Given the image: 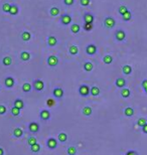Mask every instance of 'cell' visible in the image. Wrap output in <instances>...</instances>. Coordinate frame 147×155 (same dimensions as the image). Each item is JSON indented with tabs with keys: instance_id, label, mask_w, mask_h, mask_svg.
Wrapping results in <instances>:
<instances>
[{
	"instance_id": "6da1fadb",
	"label": "cell",
	"mask_w": 147,
	"mask_h": 155,
	"mask_svg": "<svg viewBox=\"0 0 147 155\" xmlns=\"http://www.w3.org/2000/svg\"><path fill=\"white\" fill-rule=\"evenodd\" d=\"M115 24H116V21L111 16H108V17H106L104 19V25H105L106 28H113L114 26H115Z\"/></svg>"
},
{
	"instance_id": "7a4b0ae2",
	"label": "cell",
	"mask_w": 147,
	"mask_h": 155,
	"mask_svg": "<svg viewBox=\"0 0 147 155\" xmlns=\"http://www.w3.org/2000/svg\"><path fill=\"white\" fill-rule=\"evenodd\" d=\"M61 22L62 25L67 26L68 24L72 23V16L68 14V13H63L62 16H61Z\"/></svg>"
},
{
	"instance_id": "3957f363",
	"label": "cell",
	"mask_w": 147,
	"mask_h": 155,
	"mask_svg": "<svg viewBox=\"0 0 147 155\" xmlns=\"http://www.w3.org/2000/svg\"><path fill=\"white\" fill-rule=\"evenodd\" d=\"M91 89L89 88V86L87 85H82V86L79 88V93L82 97H87L88 95L91 94Z\"/></svg>"
},
{
	"instance_id": "277c9868",
	"label": "cell",
	"mask_w": 147,
	"mask_h": 155,
	"mask_svg": "<svg viewBox=\"0 0 147 155\" xmlns=\"http://www.w3.org/2000/svg\"><path fill=\"white\" fill-rule=\"evenodd\" d=\"M32 86H33L35 91H37V92H41V91L43 90V88H45V83H43L41 80H35Z\"/></svg>"
},
{
	"instance_id": "5b68a950",
	"label": "cell",
	"mask_w": 147,
	"mask_h": 155,
	"mask_svg": "<svg viewBox=\"0 0 147 155\" xmlns=\"http://www.w3.org/2000/svg\"><path fill=\"white\" fill-rule=\"evenodd\" d=\"M58 63V58L56 56H50L47 58V64L50 67H56Z\"/></svg>"
},
{
	"instance_id": "8992f818",
	"label": "cell",
	"mask_w": 147,
	"mask_h": 155,
	"mask_svg": "<svg viewBox=\"0 0 147 155\" xmlns=\"http://www.w3.org/2000/svg\"><path fill=\"white\" fill-rule=\"evenodd\" d=\"M115 37H116V39L118 40V41H123V40L125 39V37H126V34H125L124 30L118 29V30L115 32Z\"/></svg>"
},
{
	"instance_id": "52a82bcc",
	"label": "cell",
	"mask_w": 147,
	"mask_h": 155,
	"mask_svg": "<svg viewBox=\"0 0 147 155\" xmlns=\"http://www.w3.org/2000/svg\"><path fill=\"white\" fill-rule=\"evenodd\" d=\"M83 19H84L85 23H93L94 19H95V16H94L92 13H90V12H87V13L84 14Z\"/></svg>"
},
{
	"instance_id": "ba28073f",
	"label": "cell",
	"mask_w": 147,
	"mask_h": 155,
	"mask_svg": "<svg viewBox=\"0 0 147 155\" xmlns=\"http://www.w3.org/2000/svg\"><path fill=\"white\" fill-rule=\"evenodd\" d=\"M86 52L89 54V56H93L97 52V46L95 44H89V46L86 47Z\"/></svg>"
},
{
	"instance_id": "9c48e42d",
	"label": "cell",
	"mask_w": 147,
	"mask_h": 155,
	"mask_svg": "<svg viewBox=\"0 0 147 155\" xmlns=\"http://www.w3.org/2000/svg\"><path fill=\"white\" fill-rule=\"evenodd\" d=\"M53 96L57 98V99H62L63 97V90H62V88H56L55 90H53Z\"/></svg>"
},
{
	"instance_id": "30bf717a",
	"label": "cell",
	"mask_w": 147,
	"mask_h": 155,
	"mask_svg": "<svg viewBox=\"0 0 147 155\" xmlns=\"http://www.w3.org/2000/svg\"><path fill=\"white\" fill-rule=\"evenodd\" d=\"M29 131L32 133H36L38 130H40V125L36 123V122H31L30 124H29V127H28Z\"/></svg>"
},
{
	"instance_id": "8fae6325",
	"label": "cell",
	"mask_w": 147,
	"mask_h": 155,
	"mask_svg": "<svg viewBox=\"0 0 147 155\" xmlns=\"http://www.w3.org/2000/svg\"><path fill=\"white\" fill-rule=\"evenodd\" d=\"M14 79L12 78V77H7L4 81V84H5L6 88H9V89H11L12 87L14 86Z\"/></svg>"
},
{
	"instance_id": "7c38bea8",
	"label": "cell",
	"mask_w": 147,
	"mask_h": 155,
	"mask_svg": "<svg viewBox=\"0 0 147 155\" xmlns=\"http://www.w3.org/2000/svg\"><path fill=\"white\" fill-rule=\"evenodd\" d=\"M57 43V39L56 36H53V35H51V36H48L47 37V44L48 46H55L56 44Z\"/></svg>"
},
{
	"instance_id": "4fadbf2b",
	"label": "cell",
	"mask_w": 147,
	"mask_h": 155,
	"mask_svg": "<svg viewBox=\"0 0 147 155\" xmlns=\"http://www.w3.org/2000/svg\"><path fill=\"white\" fill-rule=\"evenodd\" d=\"M50 117H51V113H50L48 110H42V111L40 112V118H41L43 121L48 120Z\"/></svg>"
},
{
	"instance_id": "5bb4252c",
	"label": "cell",
	"mask_w": 147,
	"mask_h": 155,
	"mask_svg": "<svg viewBox=\"0 0 147 155\" xmlns=\"http://www.w3.org/2000/svg\"><path fill=\"white\" fill-rule=\"evenodd\" d=\"M57 146V142L55 138H50L47 140V147L51 148V149H53Z\"/></svg>"
},
{
	"instance_id": "9a60e30c",
	"label": "cell",
	"mask_w": 147,
	"mask_h": 155,
	"mask_svg": "<svg viewBox=\"0 0 147 155\" xmlns=\"http://www.w3.org/2000/svg\"><path fill=\"white\" fill-rule=\"evenodd\" d=\"M21 39L23 41H29V40L31 39V34H30V32L29 31H23L22 33H21Z\"/></svg>"
},
{
	"instance_id": "2e32d148",
	"label": "cell",
	"mask_w": 147,
	"mask_h": 155,
	"mask_svg": "<svg viewBox=\"0 0 147 155\" xmlns=\"http://www.w3.org/2000/svg\"><path fill=\"white\" fill-rule=\"evenodd\" d=\"M80 29H81V27H80V25L78 23H73L72 26H71V31H72L73 33H75V34L79 33Z\"/></svg>"
},
{
	"instance_id": "e0dca14e",
	"label": "cell",
	"mask_w": 147,
	"mask_h": 155,
	"mask_svg": "<svg viewBox=\"0 0 147 155\" xmlns=\"http://www.w3.org/2000/svg\"><path fill=\"white\" fill-rule=\"evenodd\" d=\"M14 107L15 108H18V109H22L23 107H24V103H23V101L21 99H16L15 101H14Z\"/></svg>"
},
{
	"instance_id": "ac0fdd59",
	"label": "cell",
	"mask_w": 147,
	"mask_h": 155,
	"mask_svg": "<svg viewBox=\"0 0 147 155\" xmlns=\"http://www.w3.org/2000/svg\"><path fill=\"white\" fill-rule=\"evenodd\" d=\"M18 6L16 4H11V8H10V11H9V14L10 15H17L18 14Z\"/></svg>"
},
{
	"instance_id": "d6986e66",
	"label": "cell",
	"mask_w": 147,
	"mask_h": 155,
	"mask_svg": "<svg viewBox=\"0 0 147 155\" xmlns=\"http://www.w3.org/2000/svg\"><path fill=\"white\" fill-rule=\"evenodd\" d=\"M30 58V53L28 52H22L20 53V59L23 62H27Z\"/></svg>"
},
{
	"instance_id": "ffe728a7",
	"label": "cell",
	"mask_w": 147,
	"mask_h": 155,
	"mask_svg": "<svg viewBox=\"0 0 147 155\" xmlns=\"http://www.w3.org/2000/svg\"><path fill=\"white\" fill-rule=\"evenodd\" d=\"M125 85H126V81L123 78H118L116 80V86L118 88H124Z\"/></svg>"
},
{
	"instance_id": "44dd1931",
	"label": "cell",
	"mask_w": 147,
	"mask_h": 155,
	"mask_svg": "<svg viewBox=\"0 0 147 155\" xmlns=\"http://www.w3.org/2000/svg\"><path fill=\"white\" fill-rule=\"evenodd\" d=\"M90 93H91V95H92V96L96 97V96H98V95L100 94V89L96 86L92 87V88H91V92Z\"/></svg>"
},
{
	"instance_id": "7402d4cb",
	"label": "cell",
	"mask_w": 147,
	"mask_h": 155,
	"mask_svg": "<svg viewBox=\"0 0 147 155\" xmlns=\"http://www.w3.org/2000/svg\"><path fill=\"white\" fill-rule=\"evenodd\" d=\"M50 13H51V16H57L60 14V9L57 7H56V6H53V7H51L50 9Z\"/></svg>"
},
{
	"instance_id": "603a6c76",
	"label": "cell",
	"mask_w": 147,
	"mask_h": 155,
	"mask_svg": "<svg viewBox=\"0 0 147 155\" xmlns=\"http://www.w3.org/2000/svg\"><path fill=\"white\" fill-rule=\"evenodd\" d=\"M2 63H3V66H5V67H9V66L12 63L11 58H10V57H5V58H3V59H2Z\"/></svg>"
},
{
	"instance_id": "cb8c5ba5",
	"label": "cell",
	"mask_w": 147,
	"mask_h": 155,
	"mask_svg": "<svg viewBox=\"0 0 147 155\" xmlns=\"http://www.w3.org/2000/svg\"><path fill=\"white\" fill-rule=\"evenodd\" d=\"M68 52L72 54V56H76L78 52H79V48H78V46H70V48H68Z\"/></svg>"
},
{
	"instance_id": "d4e9b609",
	"label": "cell",
	"mask_w": 147,
	"mask_h": 155,
	"mask_svg": "<svg viewBox=\"0 0 147 155\" xmlns=\"http://www.w3.org/2000/svg\"><path fill=\"white\" fill-rule=\"evenodd\" d=\"M130 90L129 89H126V88H123L122 91H121V96L123 98H129L130 97Z\"/></svg>"
},
{
	"instance_id": "484cf974",
	"label": "cell",
	"mask_w": 147,
	"mask_h": 155,
	"mask_svg": "<svg viewBox=\"0 0 147 155\" xmlns=\"http://www.w3.org/2000/svg\"><path fill=\"white\" fill-rule=\"evenodd\" d=\"M94 68V66H93V63H90V62H86L84 63V69H85L86 72H91L92 69Z\"/></svg>"
},
{
	"instance_id": "4316f807",
	"label": "cell",
	"mask_w": 147,
	"mask_h": 155,
	"mask_svg": "<svg viewBox=\"0 0 147 155\" xmlns=\"http://www.w3.org/2000/svg\"><path fill=\"white\" fill-rule=\"evenodd\" d=\"M103 62L106 63V64H110V63H112V62H113V58H112V56H110V54L105 56V57L103 58Z\"/></svg>"
},
{
	"instance_id": "83f0119b",
	"label": "cell",
	"mask_w": 147,
	"mask_h": 155,
	"mask_svg": "<svg viewBox=\"0 0 147 155\" xmlns=\"http://www.w3.org/2000/svg\"><path fill=\"white\" fill-rule=\"evenodd\" d=\"M124 114L127 117H131V116L134 115V110L132 109V108H130V107H128V108H126L124 110Z\"/></svg>"
},
{
	"instance_id": "f1b7e54d",
	"label": "cell",
	"mask_w": 147,
	"mask_h": 155,
	"mask_svg": "<svg viewBox=\"0 0 147 155\" xmlns=\"http://www.w3.org/2000/svg\"><path fill=\"white\" fill-rule=\"evenodd\" d=\"M122 69H123L124 75H130L131 73H132V68H131L130 66H128V64L124 66V67L122 68Z\"/></svg>"
},
{
	"instance_id": "f546056e",
	"label": "cell",
	"mask_w": 147,
	"mask_h": 155,
	"mask_svg": "<svg viewBox=\"0 0 147 155\" xmlns=\"http://www.w3.org/2000/svg\"><path fill=\"white\" fill-rule=\"evenodd\" d=\"M10 8H11V4H9V3H4V4L2 5V11L5 12V13H9Z\"/></svg>"
},
{
	"instance_id": "4dcf8cb0",
	"label": "cell",
	"mask_w": 147,
	"mask_h": 155,
	"mask_svg": "<svg viewBox=\"0 0 147 155\" xmlns=\"http://www.w3.org/2000/svg\"><path fill=\"white\" fill-rule=\"evenodd\" d=\"M30 90H31V85L29 84V83H25V84H23L22 86V91L24 93H28L30 92Z\"/></svg>"
},
{
	"instance_id": "1f68e13d",
	"label": "cell",
	"mask_w": 147,
	"mask_h": 155,
	"mask_svg": "<svg viewBox=\"0 0 147 155\" xmlns=\"http://www.w3.org/2000/svg\"><path fill=\"white\" fill-rule=\"evenodd\" d=\"M22 134H23V132L20 128H15L14 131H13V135H14L15 137H21Z\"/></svg>"
},
{
	"instance_id": "d6a6232c",
	"label": "cell",
	"mask_w": 147,
	"mask_h": 155,
	"mask_svg": "<svg viewBox=\"0 0 147 155\" xmlns=\"http://www.w3.org/2000/svg\"><path fill=\"white\" fill-rule=\"evenodd\" d=\"M131 17H132V13H131L129 10L126 12L125 14L122 15V18H123V20H125V21H129L131 19Z\"/></svg>"
},
{
	"instance_id": "836d02e7",
	"label": "cell",
	"mask_w": 147,
	"mask_h": 155,
	"mask_svg": "<svg viewBox=\"0 0 147 155\" xmlns=\"http://www.w3.org/2000/svg\"><path fill=\"white\" fill-rule=\"evenodd\" d=\"M67 139H68V135H67L66 133H60V134H58V140H60L61 142H66Z\"/></svg>"
},
{
	"instance_id": "e575fe53",
	"label": "cell",
	"mask_w": 147,
	"mask_h": 155,
	"mask_svg": "<svg viewBox=\"0 0 147 155\" xmlns=\"http://www.w3.org/2000/svg\"><path fill=\"white\" fill-rule=\"evenodd\" d=\"M83 114L85 116H90L92 114V108L91 107H85L84 109H83Z\"/></svg>"
},
{
	"instance_id": "d590c367",
	"label": "cell",
	"mask_w": 147,
	"mask_h": 155,
	"mask_svg": "<svg viewBox=\"0 0 147 155\" xmlns=\"http://www.w3.org/2000/svg\"><path fill=\"white\" fill-rule=\"evenodd\" d=\"M146 124H147V122H146V120H145L144 118H139V119H138V121H137V125H138L139 127H141V128L143 126H145Z\"/></svg>"
},
{
	"instance_id": "8d00e7d4",
	"label": "cell",
	"mask_w": 147,
	"mask_h": 155,
	"mask_svg": "<svg viewBox=\"0 0 147 155\" xmlns=\"http://www.w3.org/2000/svg\"><path fill=\"white\" fill-rule=\"evenodd\" d=\"M118 11H119V13H120L121 15H123V14H125L126 12L128 11V8H127V7H126L125 5H121L120 7H119Z\"/></svg>"
},
{
	"instance_id": "74e56055",
	"label": "cell",
	"mask_w": 147,
	"mask_h": 155,
	"mask_svg": "<svg viewBox=\"0 0 147 155\" xmlns=\"http://www.w3.org/2000/svg\"><path fill=\"white\" fill-rule=\"evenodd\" d=\"M30 148H31V151L32 152H34V153H36V152H38L40 150V144H34V145H32V146H30Z\"/></svg>"
},
{
	"instance_id": "f35d334b",
	"label": "cell",
	"mask_w": 147,
	"mask_h": 155,
	"mask_svg": "<svg viewBox=\"0 0 147 155\" xmlns=\"http://www.w3.org/2000/svg\"><path fill=\"white\" fill-rule=\"evenodd\" d=\"M76 153H77V149H76V147H74V146L68 147V155H76Z\"/></svg>"
},
{
	"instance_id": "ab89813d",
	"label": "cell",
	"mask_w": 147,
	"mask_h": 155,
	"mask_svg": "<svg viewBox=\"0 0 147 155\" xmlns=\"http://www.w3.org/2000/svg\"><path fill=\"white\" fill-rule=\"evenodd\" d=\"M11 114L13 116H18L20 114V109H18V108H15V107H13L11 109Z\"/></svg>"
},
{
	"instance_id": "60d3db41",
	"label": "cell",
	"mask_w": 147,
	"mask_h": 155,
	"mask_svg": "<svg viewBox=\"0 0 147 155\" xmlns=\"http://www.w3.org/2000/svg\"><path fill=\"white\" fill-rule=\"evenodd\" d=\"M84 29L87 31H91L93 29V23H85L84 24Z\"/></svg>"
},
{
	"instance_id": "b9f144b4",
	"label": "cell",
	"mask_w": 147,
	"mask_h": 155,
	"mask_svg": "<svg viewBox=\"0 0 147 155\" xmlns=\"http://www.w3.org/2000/svg\"><path fill=\"white\" fill-rule=\"evenodd\" d=\"M37 143V140H36V138L35 137H30L28 139V144L30 145V146H32V145H34V144Z\"/></svg>"
},
{
	"instance_id": "7bdbcfd3",
	"label": "cell",
	"mask_w": 147,
	"mask_h": 155,
	"mask_svg": "<svg viewBox=\"0 0 147 155\" xmlns=\"http://www.w3.org/2000/svg\"><path fill=\"white\" fill-rule=\"evenodd\" d=\"M80 3H81V5L82 6H88V5H90V3H91V0H80Z\"/></svg>"
},
{
	"instance_id": "ee69618b",
	"label": "cell",
	"mask_w": 147,
	"mask_h": 155,
	"mask_svg": "<svg viewBox=\"0 0 147 155\" xmlns=\"http://www.w3.org/2000/svg\"><path fill=\"white\" fill-rule=\"evenodd\" d=\"M75 3V0H63V4L67 6H72Z\"/></svg>"
},
{
	"instance_id": "f6af8a7d",
	"label": "cell",
	"mask_w": 147,
	"mask_h": 155,
	"mask_svg": "<svg viewBox=\"0 0 147 155\" xmlns=\"http://www.w3.org/2000/svg\"><path fill=\"white\" fill-rule=\"evenodd\" d=\"M7 109H6L5 106H3V105H0V115H3V114H5Z\"/></svg>"
},
{
	"instance_id": "bcb514c9",
	"label": "cell",
	"mask_w": 147,
	"mask_h": 155,
	"mask_svg": "<svg viewBox=\"0 0 147 155\" xmlns=\"http://www.w3.org/2000/svg\"><path fill=\"white\" fill-rule=\"evenodd\" d=\"M46 104H47V106H48V107H52V106H55L56 102H55L52 99H48V100L46 101Z\"/></svg>"
},
{
	"instance_id": "7dc6e473",
	"label": "cell",
	"mask_w": 147,
	"mask_h": 155,
	"mask_svg": "<svg viewBox=\"0 0 147 155\" xmlns=\"http://www.w3.org/2000/svg\"><path fill=\"white\" fill-rule=\"evenodd\" d=\"M126 155H138V154H137V152H136V151L130 150V151H128V152L126 153Z\"/></svg>"
},
{
	"instance_id": "c3c4849f",
	"label": "cell",
	"mask_w": 147,
	"mask_h": 155,
	"mask_svg": "<svg viewBox=\"0 0 147 155\" xmlns=\"http://www.w3.org/2000/svg\"><path fill=\"white\" fill-rule=\"evenodd\" d=\"M142 87H143V89H146L147 88V80H144L142 82Z\"/></svg>"
},
{
	"instance_id": "681fc988",
	"label": "cell",
	"mask_w": 147,
	"mask_h": 155,
	"mask_svg": "<svg viewBox=\"0 0 147 155\" xmlns=\"http://www.w3.org/2000/svg\"><path fill=\"white\" fill-rule=\"evenodd\" d=\"M142 131H143L144 133H146V134H147V124L145 125V126L142 127Z\"/></svg>"
},
{
	"instance_id": "f907efd6",
	"label": "cell",
	"mask_w": 147,
	"mask_h": 155,
	"mask_svg": "<svg viewBox=\"0 0 147 155\" xmlns=\"http://www.w3.org/2000/svg\"><path fill=\"white\" fill-rule=\"evenodd\" d=\"M3 154H4V151H3L2 148H0V155H3Z\"/></svg>"
},
{
	"instance_id": "816d5d0a",
	"label": "cell",
	"mask_w": 147,
	"mask_h": 155,
	"mask_svg": "<svg viewBox=\"0 0 147 155\" xmlns=\"http://www.w3.org/2000/svg\"><path fill=\"white\" fill-rule=\"evenodd\" d=\"M144 91H145V92H146V94H147V88H146V89H144Z\"/></svg>"
}]
</instances>
